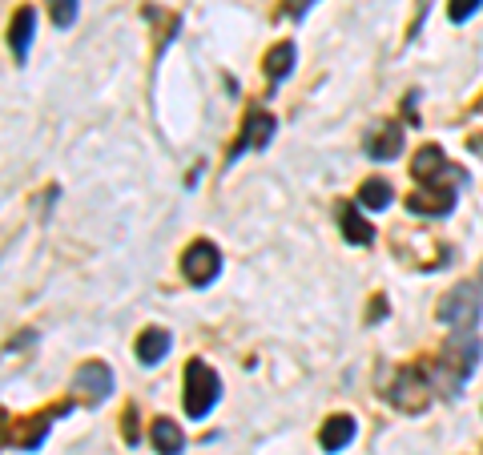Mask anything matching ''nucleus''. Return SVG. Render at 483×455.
<instances>
[{"label": "nucleus", "mask_w": 483, "mask_h": 455, "mask_svg": "<svg viewBox=\"0 0 483 455\" xmlns=\"http://www.w3.org/2000/svg\"><path fill=\"white\" fill-rule=\"evenodd\" d=\"M479 355H483V342L475 331H456L448 339V347L440 350V375H448V395L456 399L459 387L475 375L479 367Z\"/></svg>", "instance_id": "1"}, {"label": "nucleus", "mask_w": 483, "mask_h": 455, "mask_svg": "<svg viewBox=\"0 0 483 455\" xmlns=\"http://www.w3.org/2000/svg\"><path fill=\"white\" fill-rule=\"evenodd\" d=\"M218 399H222L218 371L202 359H190V367H185V415L190 420H206Z\"/></svg>", "instance_id": "2"}, {"label": "nucleus", "mask_w": 483, "mask_h": 455, "mask_svg": "<svg viewBox=\"0 0 483 455\" xmlns=\"http://www.w3.org/2000/svg\"><path fill=\"white\" fill-rule=\"evenodd\" d=\"M411 174L415 182L431 185V190H459V185H467V169L451 166L440 145H423L411 158Z\"/></svg>", "instance_id": "3"}, {"label": "nucleus", "mask_w": 483, "mask_h": 455, "mask_svg": "<svg viewBox=\"0 0 483 455\" xmlns=\"http://www.w3.org/2000/svg\"><path fill=\"white\" fill-rule=\"evenodd\" d=\"M479 310H483L479 290L464 282V286H456V290H448V294H443V302H440V310H435V315H440L443 323L451 326V331H471V326L479 323Z\"/></svg>", "instance_id": "4"}, {"label": "nucleus", "mask_w": 483, "mask_h": 455, "mask_svg": "<svg viewBox=\"0 0 483 455\" xmlns=\"http://www.w3.org/2000/svg\"><path fill=\"white\" fill-rule=\"evenodd\" d=\"M222 271V250L210 242V238H198V242L185 246L182 255V274L190 286H210Z\"/></svg>", "instance_id": "5"}, {"label": "nucleus", "mask_w": 483, "mask_h": 455, "mask_svg": "<svg viewBox=\"0 0 483 455\" xmlns=\"http://www.w3.org/2000/svg\"><path fill=\"white\" fill-rule=\"evenodd\" d=\"M391 403L395 407H403V412H423L431 403V383H427V375H423L419 367H403L399 371V379H395V387H391Z\"/></svg>", "instance_id": "6"}, {"label": "nucleus", "mask_w": 483, "mask_h": 455, "mask_svg": "<svg viewBox=\"0 0 483 455\" xmlns=\"http://www.w3.org/2000/svg\"><path fill=\"white\" fill-rule=\"evenodd\" d=\"M73 387H77V395H85L89 403H101L113 391V371H109L105 363H85V367L73 375Z\"/></svg>", "instance_id": "7"}, {"label": "nucleus", "mask_w": 483, "mask_h": 455, "mask_svg": "<svg viewBox=\"0 0 483 455\" xmlns=\"http://www.w3.org/2000/svg\"><path fill=\"white\" fill-rule=\"evenodd\" d=\"M274 133H278V122H274L270 114H262V109H250L246 125H242V137H238V145H234V158L242 149H266L274 141Z\"/></svg>", "instance_id": "8"}, {"label": "nucleus", "mask_w": 483, "mask_h": 455, "mask_svg": "<svg viewBox=\"0 0 483 455\" xmlns=\"http://www.w3.org/2000/svg\"><path fill=\"white\" fill-rule=\"evenodd\" d=\"M65 412H69V407H57L53 415L44 412V415H33V420H25L28 428H17V431H12V435H9V447H20V451H36V447H41V439L49 435V428H53V420H57V415H65Z\"/></svg>", "instance_id": "9"}, {"label": "nucleus", "mask_w": 483, "mask_h": 455, "mask_svg": "<svg viewBox=\"0 0 483 455\" xmlns=\"http://www.w3.org/2000/svg\"><path fill=\"white\" fill-rule=\"evenodd\" d=\"M362 149H367L375 161H391L403 153V129L399 125H378L375 133H367V141H362Z\"/></svg>", "instance_id": "10"}, {"label": "nucleus", "mask_w": 483, "mask_h": 455, "mask_svg": "<svg viewBox=\"0 0 483 455\" xmlns=\"http://www.w3.org/2000/svg\"><path fill=\"white\" fill-rule=\"evenodd\" d=\"M407 210L411 214H435V218H443V214L456 210V190H419L407 198Z\"/></svg>", "instance_id": "11"}, {"label": "nucleus", "mask_w": 483, "mask_h": 455, "mask_svg": "<svg viewBox=\"0 0 483 455\" xmlns=\"http://www.w3.org/2000/svg\"><path fill=\"white\" fill-rule=\"evenodd\" d=\"M169 331L166 326H145V334L137 339V359L145 363V367H153V363H161L169 355Z\"/></svg>", "instance_id": "12"}, {"label": "nucleus", "mask_w": 483, "mask_h": 455, "mask_svg": "<svg viewBox=\"0 0 483 455\" xmlns=\"http://www.w3.org/2000/svg\"><path fill=\"white\" fill-rule=\"evenodd\" d=\"M351 439H354V420L351 415H331V420L323 423V431H318L323 451H343Z\"/></svg>", "instance_id": "13"}, {"label": "nucleus", "mask_w": 483, "mask_h": 455, "mask_svg": "<svg viewBox=\"0 0 483 455\" xmlns=\"http://www.w3.org/2000/svg\"><path fill=\"white\" fill-rule=\"evenodd\" d=\"M339 226H343V238L347 242H354V246H367L370 238H375V230H370V222L359 214V206H339Z\"/></svg>", "instance_id": "14"}, {"label": "nucleus", "mask_w": 483, "mask_h": 455, "mask_svg": "<svg viewBox=\"0 0 483 455\" xmlns=\"http://www.w3.org/2000/svg\"><path fill=\"white\" fill-rule=\"evenodd\" d=\"M294 61H299V49H294V41L274 44L270 53H266V77H270V81H286L290 69H294Z\"/></svg>", "instance_id": "15"}, {"label": "nucleus", "mask_w": 483, "mask_h": 455, "mask_svg": "<svg viewBox=\"0 0 483 455\" xmlns=\"http://www.w3.org/2000/svg\"><path fill=\"white\" fill-rule=\"evenodd\" d=\"M33 28H36V12H33V9H20L17 17H12L9 41H12V53H17V61H25V57H28V44H33Z\"/></svg>", "instance_id": "16"}, {"label": "nucleus", "mask_w": 483, "mask_h": 455, "mask_svg": "<svg viewBox=\"0 0 483 455\" xmlns=\"http://www.w3.org/2000/svg\"><path fill=\"white\" fill-rule=\"evenodd\" d=\"M150 439H153V447H158V455H182V447H185V435H182V428H177L174 420L153 423Z\"/></svg>", "instance_id": "17"}, {"label": "nucleus", "mask_w": 483, "mask_h": 455, "mask_svg": "<svg viewBox=\"0 0 483 455\" xmlns=\"http://www.w3.org/2000/svg\"><path fill=\"white\" fill-rule=\"evenodd\" d=\"M391 182H383V177H370V182L359 185V206L362 210H386L391 206Z\"/></svg>", "instance_id": "18"}, {"label": "nucleus", "mask_w": 483, "mask_h": 455, "mask_svg": "<svg viewBox=\"0 0 483 455\" xmlns=\"http://www.w3.org/2000/svg\"><path fill=\"white\" fill-rule=\"evenodd\" d=\"M77 9H81V0H49V17L61 28H69L77 20Z\"/></svg>", "instance_id": "19"}, {"label": "nucleus", "mask_w": 483, "mask_h": 455, "mask_svg": "<svg viewBox=\"0 0 483 455\" xmlns=\"http://www.w3.org/2000/svg\"><path fill=\"white\" fill-rule=\"evenodd\" d=\"M479 4H483V0H451V4H448V17L456 20V25H464L467 17H475V9H479Z\"/></svg>", "instance_id": "20"}, {"label": "nucleus", "mask_w": 483, "mask_h": 455, "mask_svg": "<svg viewBox=\"0 0 483 455\" xmlns=\"http://www.w3.org/2000/svg\"><path fill=\"white\" fill-rule=\"evenodd\" d=\"M310 4H315V0H286V17H294V20H299V17H307V9H310Z\"/></svg>", "instance_id": "21"}, {"label": "nucleus", "mask_w": 483, "mask_h": 455, "mask_svg": "<svg viewBox=\"0 0 483 455\" xmlns=\"http://www.w3.org/2000/svg\"><path fill=\"white\" fill-rule=\"evenodd\" d=\"M479 286H483V274H479Z\"/></svg>", "instance_id": "22"}]
</instances>
